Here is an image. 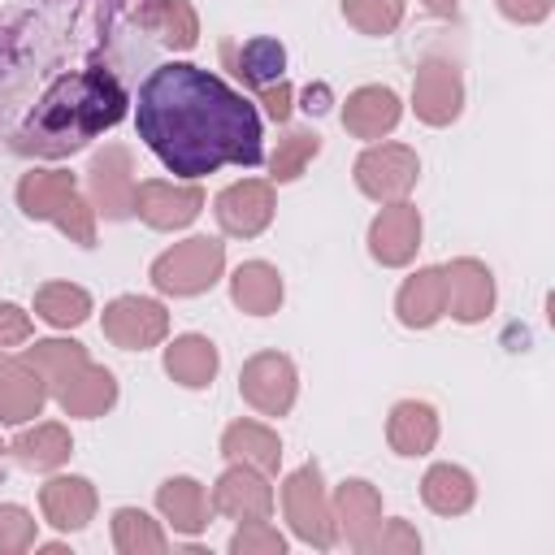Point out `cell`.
<instances>
[{"instance_id":"25","label":"cell","mask_w":555,"mask_h":555,"mask_svg":"<svg viewBox=\"0 0 555 555\" xmlns=\"http://www.w3.org/2000/svg\"><path fill=\"white\" fill-rule=\"evenodd\" d=\"M282 273L269 264V260H243L234 273H230V299L234 308H243L247 317H273L282 308Z\"/></svg>"},{"instance_id":"13","label":"cell","mask_w":555,"mask_h":555,"mask_svg":"<svg viewBox=\"0 0 555 555\" xmlns=\"http://www.w3.org/2000/svg\"><path fill=\"white\" fill-rule=\"evenodd\" d=\"M416 247H421V212H416V204H408V199L382 204V212L369 221V256L382 269H403V264H412Z\"/></svg>"},{"instance_id":"36","label":"cell","mask_w":555,"mask_h":555,"mask_svg":"<svg viewBox=\"0 0 555 555\" xmlns=\"http://www.w3.org/2000/svg\"><path fill=\"white\" fill-rule=\"evenodd\" d=\"M230 551L234 555H282L286 538L269 520H238V529L230 538Z\"/></svg>"},{"instance_id":"3","label":"cell","mask_w":555,"mask_h":555,"mask_svg":"<svg viewBox=\"0 0 555 555\" xmlns=\"http://www.w3.org/2000/svg\"><path fill=\"white\" fill-rule=\"evenodd\" d=\"M17 208L30 221H52L69 243L95 247V208L65 169H30L17 178Z\"/></svg>"},{"instance_id":"33","label":"cell","mask_w":555,"mask_h":555,"mask_svg":"<svg viewBox=\"0 0 555 555\" xmlns=\"http://www.w3.org/2000/svg\"><path fill=\"white\" fill-rule=\"evenodd\" d=\"M113 546L121 555H160L169 546L160 520H152L139 507H117L113 512Z\"/></svg>"},{"instance_id":"16","label":"cell","mask_w":555,"mask_h":555,"mask_svg":"<svg viewBox=\"0 0 555 555\" xmlns=\"http://www.w3.org/2000/svg\"><path fill=\"white\" fill-rule=\"evenodd\" d=\"M212 512H221L225 520H269L273 512V486L260 468H247V464H230L212 494H208Z\"/></svg>"},{"instance_id":"4","label":"cell","mask_w":555,"mask_h":555,"mask_svg":"<svg viewBox=\"0 0 555 555\" xmlns=\"http://www.w3.org/2000/svg\"><path fill=\"white\" fill-rule=\"evenodd\" d=\"M221 273H225V243L221 238H208V234H195V238L173 243L147 269L152 286L160 295H173V299H191V295L212 291L221 282Z\"/></svg>"},{"instance_id":"29","label":"cell","mask_w":555,"mask_h":555,"mask_svg":"<svg viewBox=\"0 0 555 555\" xmlns=\"http://www.w3.org/2000/svg\"><path fill=\"white\" fill-rule=\"evenodd\" d=\"M421 499L438 516H464L477 503V481L460 464H429V473L421 477Z\"/></svg>"},{"instance_id":"40","label":"cell","mask_w":555,"mask_h":555,"mask_svg":"<svg viewBox=\"0 0 555 555\" xmlns=\"http://www.w3.org/2000/svg\"><path fill=\"white\" fill-rule=\"evenodd\" d=\"M494 4H499V13H503L507 22H516V26H538V22L551 17V4H555V0H494Z\"/></svg>"},{"instance_id":"19","label":"cell","mask_w":555,"mask_h":555,"mask_svg":"<svg viewBox=\"0 0 555 555\" xmlns=\"http://www.w3.org/2000/svg\"><path fill=\"white\" fill-rule=\"evenodd\" d=\"M48 403V382L17 356L4 360L0 356V425H26L43 412Z\"/></svg>"},{"instance_id":"20","label":"cell","mask_w":555,"mask_h":555,"mask_svg":"<svg viewBox=\"0 0 555 555\" xmlns=\"http://www.w3.org/2000/svg\"><path fill=\"white\" fill-rule=\"evenodd\" d=\"M395 317L408 330H429L447 317V286H442V269L425 264L412 278H403L399 295H395Z\"/></svg>"},{"instance_id":"27","label":"cell","mask_w":555,"mask_h":555,"mask_svg":"<svg viewBox=\"0 0 555 555\" xmlns=\"http://www.w3.org/2000/svg\"><path fill=\"white\" fill-rule=\"evenodd\" d=\"M221 455L230 464H247V468H260L269 477L282 464V438L260 421H234L221 434Z\"/></svg>"},{"instance_id":"39","label":"cell","mask_w":555,"mask_h":555,"mask_svg":"<svg viewBox=\"0 0 555 555\" xmlns=\"http://www.w3.org/2000/svg\"><path fill=\"white\" fill-rule=\"evenodd\" d=\"M30 338V312H22L17 304L0 299V347H17Z\"/></svg>"},{"instance_id":"6","label":"cell","mask_w":555,"mask_h":555,"mask_svg":"<svg viewBox=\"0 0 555 555\" xmlns=\"http://www.w3.org/2000/svg\"><path fill=\"white\" fill-rule=\"evenodd\" d=\"M351 178L356 186L377 199V204H395V199H408V191L416 186L421 178V160L408 143H369L356 165H351Z\"/></svg>"},{"instance_id":"7","label":"cell","mask_w":555,"mask_h":555,"mask_svg":"<svg viewBox=\"0 0 555 555\" xmlns=\"http://www.w3.org/2000/svg\"><path fill=\"white\" fill-rule=\"evenodd\" d=\"M238 395L260 416H286L295 408V395H299L295 360L282 351H256L238 373Z\"/></svg>"},{"instance_id":"31","label":"cell","mask_w":555,"mask_h":555,"mask_svg":"<svg viewBox=\"0 0 555 555\" xmlns=\"http://www.w3.org/2000/svg\"><path fill=\"white\" fill-rule=\"evenodd\" d=\"M225 56H230L234 74H238L251 91L278 82L282 69H286V48H282L278 39H269V35H256V39H247L243 48H225Z\"/></svg>"},{"instance_id":"5","label":"cell","mask_w":555,"mask_h":555,"mask_svg":"<svg viewBox=\"0 0 555 555\" xmlns=\"http://www.w3.org/2000/svg\"><path fill=\"white\" fill-rule=\"evenodd\" d=\"M282 512L291 520V533L317 551H330L338 542L334 533V516H330V494L321 481L317 464H299L295 473H286L282 481Z\"/></svg>"},{"instance_id":"11","label":"cell","mask_w":555,"mask_h":555,"mask_svg":"<svg viewBox=\"0 0 555 555\" xmlns=\"http://www.w3.org/2000/svg\"><path fill=\"white\" fill-rule=\"evenodd\" d=\"M204 212V191L195 182L147 178L134 186V217L152 230H186Z\"/></svg>"},{"instance_id":"8","label":"cell","mask_w":555,"mask_h":555,"mask_svg":"<svg viewBox=\"0 0 555 555\" xmlns=\"http://www.w3.org/2000/svg\"><path fill=\"white\" fill-rule=\"evenodd\" d=\"M134 156L130 147L121 143H108L104 152L91 156L87 165V199L95 208V217H108V221H126L134 212Z\"/></svg>"},{"instance_id":"23","label":"cell","mask_w":555,"mask_h":555,"mask_svg":"<svg viewBox=\"0 0 555 555\" xmlns=\"http://www.w3.org/2000/svg\"><path fill=\"white\" fill-rule=\"evenodd\" d=\"M386 442L395 455H429L438 442V412L425 399H399L386 416Z\"/></svg>"},{"instance_id":"1","label":"cell","mask_w":555,"mask_h":555,"mask_svg":"<svg viewBox=\"0 0 555 555\" xmlns=\"http://www.w3.org/2000/svg\"><path fill=\"white\" fill-rule=\"evenodd\" d=\"M134 126L156 160L186 182L221 165L251 169L264 156V130L251 100L212 69L186 61H165L147 74L134 100Z\"/></svg>"},{"instance_id":"34","label":"cell","mask_w":555,"mask_h":555,"mask_svg":"<svg viewBox=\"0 0 555 555\" xmlns=\"http://www.w3.org/2000/svg\"><path fill=\"white\" fill-rule=\"evenodd\" d=\"M317 152H321V134L317 130H286L278 139L273 156H269V182H295L312 165Z\"/></svg>"},{"instance_id":"21","label":"cell","mask_w":555,"mask_h":555,"mask_svg":"<svg viewBox=\"0 0 555 555\" xmlns=\"http://www.w3.org/2000/svg\"><path fill=\"white\" fill-rule=\"evenodd\" d=\"M134 17L156 43H165L173 52H191L199 43V17H195L191 0H139Z\"/></svg>"},{"instance_id":"12","label":"cell","mask_w":555,"mask_h":555,"mask_svg":"<svg viewBox=\"0 0 555 555\" xmlns=\"http://www.w3.org/2000/svg\"><path fill=\"white\" fill-rule=\"evenodd\" d=\"M412 108L425 126H451L464 108V78L451 61L429 56L412 78Z\"/></svg>"},{"instance_id":"9","label":"cell","mask_w":555,"mask_h":555,"mask_svg":"<svg viewBox=\"0 0 555 555\" xmlns=\"http://www.w3.org/2000/svg\"><path fill=\"white\" fill-rule=\"evenodd\" d=\"M100 325H104V338L121 351H147L169 338V312L147 295H117L104 308Z\"/></svg>"},{"instance_id":"43","label":"cell","mask_w":555,"mask_h":555,"mask_svg":"<svg viewBox=\"0 0 555 555\" xmlns=\"http://www.w3.org/2000/svg\"><path fill=\"white\" fill-rule=\"evenodd\" d=\"M4 451H9V447H4V442H0V455H4Z\"/></svg>"},{"instance_id":"22","label":"cell","mask_w":555,"mask_h":555,"mask_svg":"<svg viewBox=\"0 0 555 555\" xmlns=\"http://www.w3.org/2000/svg\"><path fill=\"white\" fill-rule=\"evenodd\" d=\"M52 399L61 403L65 416L91 421V416H104V412L117 403V377H113L104 364H91V360H87Z\"/></svg>"},{"instance_id":"2","label":"cell","mask_w":555,"mask_h":555,"mask_svg":"<svg viewBox=\"0 0 555 555\" xmlns=\"http://www.w3.org/2000/svg\"><path fill=\"white\" fill-rule=\"evenodd\" d=\"M126 87L108 69L91 65L61 74L22 121L17 147L35 156H69L87 147V139H95L100 130H113L126 117Z\"/></svg>"},{"instance_id":"42","label":"cell","mask_w":555,"mask_h":555,"mask_svg":"<svg viewBox=\"0 0 555 555\" xmlns=\"http://www.w3.org/2000/svg\"><path fill=\"white\" fill-rule=\"evenodd\" d=\"M434 17H455V9H460V0H421Z\"/></svg>"},{"instance_id":"32","label":"cell","mask_w":555,"mask_h":555,"mask_svg":"<svg viewBox=\"0 0 555 555\" xmlns=\"http://www.w3.org/2000/svg\"><path fill=\"white\" fill-rule=\"evenodd\" d=\"M35 317L48 321L52 330H74L91 317V295L74 282H43L35 291Z\"/></svg>"},{"instance_id":"18","label":"cell","mask_w":555,"mask_h":555,"mask_svg":"<svg viewBox=\"0 0 555 555\" xmlns=\"http://www.w3.org/2000/svg\"><path fill=\"white\" fill-rule=\"evenodd\" d=\"M399 117H403V104H399V95H395L390 87H382V82L356 87V91L343 100V126H347V134H356V139H382V134H390V130L399 126Z\"/></svg>"},{"instance_id":"15","label":"cell","mask_w":555,"mask_h":555,"mask_svg":"<svg viewBox=\"0 0 555 555\" xmlns=\"http://www.w3.org/2000/svg\"><path fill=\"white\" fill-rule=\"evenodd\" d=\"M330 516H334V533L351 551H369L373 533L382 525V494H377V486H369L364 477H347L330 494Z\"/></svg>"},{"instance_id":"28","label":"cell","mask_w":555,"mask_h":555,"mask_svg":"<svg viewBox=\"0 0 555 555\" xmlns=\"http://www.w3.org/2000/svg\"><path fill=\"white\" fill-rule=\"evenodd\" d=\"M9 455H13L26 473H52V468H61V464L74 455V438H69L65 425L39 421V425L22 429V434L9 442Z\"/></svg>"},{"instance_id":"26","label":"cell","mask_w":555,"mask_h":555,"mask_svg":"<svg viewBox=\"0 0 555 555\" xmlns=\"http://www.w3.org/2000/svg\"><path fill=\"white\" fill-rule=\"evenodd\" d=\"M221 369V356H217V343L204 338V334H178L169 347H165V373L186 386V390H204L212 386Z\"/></svg>"},{"instance_id":"37","label":"cell","mask_w":555,"mask_h":555,"mask_svg":"<svg viewBox=\"0 0 555 555\" xmlns=\"http://www.w3.org/2000/svg\"><path fill=\"white\" fill-rule=\"evenodd\" d=\"M35 546V516L17 503H0V555H22Z\"/></svg>"},{"instance_id":"17","label":"cell","mask_w":555,"mask_h":555,"mask_svg":"<svg viewBox=\"0 0 555 555\" xmlns=\"http://www.w3.org/2000/svg\"><path fill=\"white\" fill-rule=\"evenodd\" d=\"M95 507H100V494H95V486L87 477H74L69 473V477H52V481L39 486V512L61 533L87 529L91 516H95Z\"/></svg>"},{"instance_id":"10","label":"cell","mask_w":555,"mask_h":555,"mask_svg":"<svg viewBox=\"0 0 555 555\" xmlns=\"http://www.w3.org/2000/svg\"><path fill=\"white\" fill-rule=\"evenodd\" d=\"M273 208H278L273 182H264V178L230 182V186L217 191V199H212V217H217L221 234H230V238H256L260 230H269Z\"/></svg>"},{"instance_id":"41","label":"cell","mask_w":555,"mask_h":555,"mask_svg":"<svg viewBox=\"0 0 555 555\" xmlns=\"http://www.w3.org/2000/svg\"><path fill=\"white\" fill-rule=\"evenodd\" d=\"M256 95H260V104H264V113H269L273 121H286V117H291V100H295V91H291V82H286V78H278V82L260 87Z\"/></svg>"},{"instance_id":"24","label":"cell","mask_w":555,"mask_h":555,"mask_svg":"<svg viewBox=\"0 0 555 555\" xmlns=\"http://www.w3.org/2000/svg\"><path fill=\"white\" fill-rule=\"evenodd\" d=\"M156 507L173 525V533H186V538L191 533H204L208 529V516H212L208 490L195 477H165L156 486Z\"/></svg>"},{"instance_id":"35","label":"cell","mask_w":555,"mask_h":555,"mask_svg":"<svg viewBox=\"0 0 555 555\" xmlns=\"http://www.w3.org/2000/svg\"><path fill=\"white\" fill-rule=\"evenodd\" d=\"M343 17L360 35H390L403 22V0H343Z\"/></svg>"},{"instance_id":"30","label":"cell","mask_w":555,"mask_h":555,"mask_svg":"<svg viewBox=\"0 0 555 555\" xmlns=\"http://www.w3.org/2000/svg\"><path fill=\"white\" fill-rule=\"evenodd\" d=\"M22 360L48 382V395H56L91 356H87V347L82 343H74V338H43V343H35V347H26L22 351Z\"/></svg>"},{"instance_id":"14","label":"cell","mask_w":555,"mask_h":555,"mask_svg":"<svg viewBox=\"0 0 555 555\" xmlns=\"http://www.w3.org/2000/svg\"><path fill=\"white\" fill-rule=\"evenodd\" d=\"M442 286H447V312L460 325H477L494 312V273L477 256H455L442 264Z\"/></svg>"},{"instance_id":"38","label":"cell","mask_w":555,"mask_h":555,"mask_svg":"<svg viewBox=\"0 0 555 555\" xmlns=\"http://www.w3.org/2000/svg\"><path fill=\"white\" fill-rule=\"evenodd\" d=\"M369 551H377V555H412V551H421V533L408 520H382Z\"/></svg>"}]
</instances>
